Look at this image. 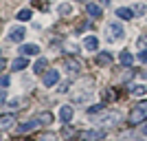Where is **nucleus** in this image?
Instances as JSON below:
<instances>
[{
  "instance_id": "1",
  "label": "nucleus",
  "mask_w": 147,
  "mask_h": 141,
  "mask_svg": "<svg viewBox=\"0 0 147 141\" xmlns=\"http://www.w3.org/2000/svg\"><path fill=\"white\" fill-rule=\"evenodd\" d=\"M145 119H147V101H143V104L132 108V112H129V123H132V126H134V123H143Z\"/></svg>"
},
{
  "instance_id": "2",
  "label": "nucleus",
  "mask_w": 147,
  "mask_h": 141,
  "mask_svg": "<svg viewBox=\"0 0 147 141\" xmlns=\"http://www.w3.org/2000/svg\"><path fill=\"white\" fill-rule=\"evenodd\" d=\"M105 31H108V40H112V42H114V40H121L123 33H125V31H123V25H121V22H110Z\"/></svg>"
},
{
  "instance_id": "3",
  "label": "nucleus",
  "mask_w": 147,
  "mask_h": 141,
  "mask_svg": "<svg viewBox=\"0 0 147 141\" xmlns=\"http://www.w3.org/2000/svg\"><path fill=\"white\" fill-rule=\"evenodd\" d=\"M57 80H59V73H57V71H46L44 77H42V84L46 86V88H51L53 84H57Z\"/></svg>"
},
{
  "instance_id": "4",
  "label": "nucleus",
  "mask_w": 147,
  "mask_h": 141,
  "mask_svg": "<svg viewBox=\"0 0 147 141\" xmlns=\"http://www.w3.org/2000/svg\"><path fill=\"white\" fill-rule=\"evenodd\" d=\"M37 126H40V119H31V121H26V123H20L18 132L20 135H26V132H31V130H35Z\"/></svg>"
},
{
  "instance_id": "5",
  "label": "nucleus",
  "mask_w": 147,
  "mask_h": 141,
  "mask_svg": "<svg viewBox=\"0 0 147 141\" xmlns=\"http://www.w3.org/2000/svg\"><path fill=\"white\" fill-rule=\"evenodd\" d=\"M101 137H103L101 130H88V132H81L79 139L81 141H97V139H101Z\"/></svg>"
},
{
  "instance_id": "6",
  "label": "nucleus",
  "mask_w": 147,
  "mask_h": 141,
  "mask_svg": "<svg viewBox=\"0 0 147 141\" xmlns=\"http://www.w3.org/2000/svg\"><path fill=\"white\" fill-rule=\"evenodd\" d=\"M26 35V31L22 29V27H18V29H11V33H9V40L11 42H22Z\"/></svg>"
},
{
  "instance_id": "7",
  "label": "nucleus",
  "mask_w": 147,
  "mask_h": 141,
  "mask_svg": "<svg viewBox=\"0 0 147 141\" xmlns=\"http://www.w3.org/2000/svg\"><path fill=\"white\" fill-rule=\"evenodd\" d=\"M59 119H61V123H70V119H73V108H70V106H61L59 108Z\"/></svg>"
},
{
  "instance_id": "8",
  "label": "nucleus",
  "mask_w": 147,
  "mask_h": 141,
  "mask_svg": "<svg viewBox=\"0 0 147 141\" xmlns=\"http://www.w3.org/2000/svg\"><path fill=\"white\" fill-rule=\"evenodd\" d=\"M64 64H66L73 73H77V71H81V62L79 60H75V57H70V55H66L64 57Z\"/></svg>"
},
{
  "instance_id": "9",
  "label": "nucleus",
  "mask_w": 147,
  "mask_h": 141,
  "mask_svg": "<svg viewBox=\"0 0 147 141\" xmlns=\"http://www.w3.org/2000/svg\"><path fill=\"white\" fill-rule=\"evenodd\" d=\"M13 123H16V117L13 115H2L0 117V130H9Z\"/></svg>"
},
{
  "instance_id": "10",
  "label": "nucleus",
  "mask_w": 147,
  "mask_h": 141,
  "mask_svg": "<svg viewBox=\"0 0 147 141\" xmlns=\"http://www.w3.org/2000/svg\"><path fill=\"white\" fill-rule=\"evenodd\" d=\"M20 53L24 57H29V55H35V53H40V46L37 44H24L22 49H20Z\"/></svg>"
},
{
  "instance_id": "11",
  "label": "nucleus",
  "mask_w": 147,
  "mask_h": 141,
  "mask_svg": "<svg viewBox=\"0 0 147 141\" xmlns=\"http://www.w3.org/2000/svg\"><path fill=\"white\" fill-rule=\"evenodd\" d=\"M119 62H121L123 66H132V64H134V55H132L129 51H121V55H119Z\"/></svg>"
},
{
  "instance_id": "12",
  "label": "nucleus",
  "mask_w": 147,
  "mask_h": 141,
  "mask_svg": "<svg viewBox=\"0 0 147 141\" xmlns=\"http://www.w3.org/2000/svg\"><path fill=\"white\" fill-rule=\"evenodd\" d=\"M129 93H132L134 97H145L147 95V86L145 84H134L132 88H129Z\"/></svg>"
},
{
  "instance_id": "13",
  "label": "nucleus",
  "mask_w": 147,
  "mask_h": 141,
  "mask_svg": "<svg viewBox=\"0 0 147 141\" xmlns=\"http://www.w3.org/2000/svg\"><path fill=\"white\" fill-rule=\"evenodd\" d=\"M84 46H86L88 51H97L99 49V40L94 35H86V40H84Z\"/></svg>"
},
{
  "instance_id": "14",
  "label": "nucleus",
  "mask_w": 147,
  "mask_h": 141,
  "mask_svg": "<svg viewBox=\"0 0 147 141\" xmlns=\"http://www.w3.org/2000/svg\"><path fill=\"white\" fill-rule=\"evenodd\" d=\"M86 11H88V16H90V18H101V7L99 5H94V2H90V5L86 7Z\"/></svg>"
},
{
  "instance_id": "15",
  "label": "nucleus",
  "mask_w": 147,
  "mask_h": 141,
  "mask_svg": "<svg viewBox=\"0 0 147 141\" xmlns=\"http://www.w3.org/2000/svg\"><path fill=\"white\" fill-rule=\"evenodd\" d=\"M117 16L123 18V20H132V18H134V11L127 9V7H121V9H117Z\"/></svg>"
},
{
  "instance_id": "16",
  "label": "nucleus",
  "mask_w": 147,
  "mask_h": 141,
  "mask_svg": "<svg viewBox=\"0 0 147 141\" xmlns=\"http://www.w3.org/2000/svg\"><path fill=\"white\" fill-rule=\"evenodd\" d=\"M26 64H29V60L22 55V57H18V60H13L11 68H13V71H22V68H26Z\"/></svg>"
},
{
  "instance_id": "17",
  "label": "nucleus",
  "mask_w": 147,
  "mask_h": 141,
  "mask_svg": "<svg viewBox=\"0 0 147 141\" xmlns=\"http://www.w3.org/2000/svg\"><path fill=\"white\" fill-rule=\"evenodd\" d=\"M110 62H112L110 53H99V55H97V64H99V66H108Z\"/></svg>"
},
{
  "instance_id": "18",
  "label": "nucleus",
  "mask_w": 147,
  "mask_h": 141,
  "mask_svg": "<svg viewBox=\"0 0 147 141\" xmlns=\"http://www.w3.org/2000/svg\"><path fill=\"white\" fill-rule=\"evenodd\" d=\"M31 18H33V11H31V9H22V11L18 13L20 22H26V20H31Z\"/></svg>"
},
{
  "instance_id": "19",
  "label": "nucleus",
  "mask_w": 147,
  "mask_h": 141,
  "mask_svg": "<svg viewBox=\"0 0 147 141\" xmlns=\"http://www.w3.org/2000/svg\"><path fill=\"white\" fill-rule=\"evenodd\" d=\"M35 73H44V68H46V60H44V57H40V60L35 62Z\"/></svg>"
},
{
  "instance_id": "20",
  "label": "nucleus",
  "mask_w": 147,
  "mask_h": 141,
  "mask_svg": "<svg viewBox=\"0 0 147 141\" xmlns=\"http://www.w3.org/2000/svg\"><path fill=\"white\" fill-rule=\"evenodd\" d=\"M37 119H40L42 123H51V121H53V115H51V112H40Z\"/></svg>"
},
{
  "instance_id": "21",
  "label": "nucleus",
  "mask_w": 147,
  "mask_h": 141,
  "mask_svg": "<svg viewBox=\"0 0 147 141\" xmlns=\"http://www.w3.org/2000/svg\"><path fill=\"white\" fill-rule=\"evenodd\" d=\"M117 121H119V115H117V112H114V115H108V117L103 119L105 126H112V123H117Z\"/></svg>"
},
{
  "instance_id": "22",
  "label": "nucleus",
  "mask_w": 147,
  "mask_h": 141,
  "mask_svg": "<svg viewBox=\"0 0 147 141\" xmlns=\"http://www.w3.org/2000/svg\"><path fill=\"white\" fill-rule=\"evenodd\" d=\"M59 13L61 16H70V13H73V7L70 5H59Z\"/></svg>"
},
{
  "instance_id": "23",
  "label": "nucleus",
  "mask_w": 147,
  "mask_h": 141,
  "mask_svg": "<svg viewBox=\"0 0 147 141\" xmlns=\"http://www.w3.org/2000/svg\"><path fill=\"white\" fill-rule=\"evenodd\" d=\"M132 11H134V13H138V16H141V13H145V5H136L134 9H132Z\"/></svg>"
},
{
  "instance_id": "24",
  "label": "nucleus",
  "mask_w": 147,
  "mask_h": 141,
  "mask_svg": "<svg viewBox=\"0 0 147 141\" xmlns=\"http://www.w3.org/2000/svg\"><path fill=\"white\" fill-rule=\"evenodd\" d=\"M55 139H57V137H55V135H51V132H49V135H44L42 139H37V141H55Z\"/></svg>"
},
{
  "instance_id": "25",
  "label": "nucleus",
  "mask_w": 147,
  "mask_h": 141,
  "mask_svg": "<svg viewBox=\"0 0 147 141\" xmlns=\"http://www.w3.org/2000/svg\"><path fill=\"white\" fill-rule=\"evenodd\" d=\"M9 84H11V80H9L7 75H2V77H0V86H9Z\"/></svg>"
},
{
  "instance_id": "26",
  "label": "nucleus",
  "mask_w": 147,
  "mask_h": 141,
  "mask_svg": "<svg viewBox=\"0 0 147 141\" xmlns=\"http://www.w3.org/2000/svg\"><path fill=\"white\" fill-rule=\"evenodd\" d=\"M101 110H103V106H92L88 112H90V115H94V112H101Z\"/></svg>"
},
{
  "instance_id": "27",
  "label": "nucleus",
  "mask_w": 147,
  "mask_h": 141,
  "mask_svg": "<svg viewBox=\"0 0 147 141\" xmlns=\"http://www.w3.org/2000/svg\"><path fill=\"white\" fill-rule=\"evenodd\" d=\"M138 60H141V62H145V64H147V49H143V51H141V55H138Z\"/></svg>"
},
{
  "instance_id": "28",
  "label": "nucleus",
  "mask_w": 147,
  "mask_h": 141,
  "mask_svg": "<svg viewBox=\"0 0 147 141\" xmlns=\"http://www.w3.org/2000/svg\"><path fill=\"white\" fill-rule=\"evenodd\" d=\"M138 46H141V49H145V46H147V35H143L141 40H138Z\"/></svg>"
},
{
  "instance_id": "29",
  "label": "nucleus",
  "mask_w": 147,
  "mask_h": 141,
  "mask_svg": "<svg viewBox=\"0 0 147 141\" xmlns=\"http://www.w3.org/2000/svg\"><path fill=\"white\" fill-rule=\"evenodd\" d=\"M20 104H22V99H13L9 106H11V108H20Z\"/></svg>"
},
{
  "instance_id": "30",
  "label": "nucleus",
  "mask_w": 147,
  "mask_h": 141,
  "mask_svg": "<svg viewBox=\"0 0 147 141\" xmlns=\"http://www.w3.org/2000/svg\"><path fill=\"white\" fill-rule=\"evenodd\" d=\"M5 99H7V93H5V91H0V101H5Z\"/></svg>"
},
{
  "instance_id": "31",
  "label": "nucleus",
  "mask_w": 147,
  "mask_h": 141,
  "mask_svg": "<svg viewBox=\"0 0 147 141\" xmlns=\"http://www.w3.org/2000/svg\"><path fill=\"white\" fill-rule=\"evenodd\" d=\"M2 68H5V60H0V71H2Z\"/></svg>"
},
{
  "instance_id": "32",
  "label": "nucleus",
  "mask_w": 147,
  "mask_h": 141,
  "mask_svg": "<svg viewBox=\"0 0 147 141\" xmlns=\"http://www.w3.org/2000/svg\"><path fill=\"white\" fill-rule=\"evenodd\" d=\"M101 2H103V5H110V2H112V0H101Z\"/></svg>"
},
{
  "instance_id": "33",
  "label": "nucleus",
  "mask_w": 147,
  "mask_h": 141,
  "mask_svg": "<svg viewBox=\"0 0 147 141\" xmlns=\"http://www.w3.org/2000/svg\"><path fill=\"white\" fill-rule=\"evenodd\" d=\"M143 135H147V126H145V128H143Z\"/></svg>"
},
{
  "instance_id": "34",
  "label": "nucleus",
  "mask_w": 147,
  "mask_h": 141,
  "mask_svg": "<svg viewBox=\"0 0 147 141\" xmlns=\"http://www.w3.org/2000/svg\"><path fill=\"white\" fill-rule=\"evenodd\" d=\"M143 77H145V80H147V71H145V73H143Z\"/></svg>"
},
{
  "instance_id": "35",
  "label": "nucleus",
  "mask_w": 147,
  "mask_h": 141,
  "mask_svg": "<svg viewBox=\"0 0 147 141\" xmlns=\"http://www.w3.org/2000/svg\"><path fill=\"white\" fill-rule=\"evenodd\" d=\"M136 141H143V139H136Z\"/></svg>"
}]
</instances>
